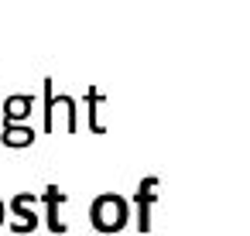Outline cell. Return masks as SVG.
<instances>
[{
  "label": "cell",
  "instance_id": "1",
  "mask_svg": "<svg viewBox=\"0 0 250 236\" xmlns=\"http://www.w3.org/2000/svg\"><path fill=\"white\" fill-rule=\"evenodd\" d=\"M89 219L100 233H117L127 222V202L120 195H100L89 209Z\"/></svg>",
  "mask_w": 250,
  "mask_h": 236
},
{
  "label": "cell",
  "instance_id": "2",
  "mask_svg": "<svg viewBox=\"0 0 250 236\" xmlns=\"http://www.w3.org/2000/svg\"><path fill=\"white\" fill-rule=\"evenodd\" d=\"M154 188H158V178H144L141 188H137V229L147 233L151 229V202H154Z\"/></svg>",
  "mask_w": 250,
  "mask_h": 236
},
{
  "label": "cell",
  "instance_id": "3",
  "mask_svg": "<svg viewBox=\"0 0 250 236\" xmlns=\"http://www.w3.org/2000/svg\"><path fill=\"white\" fill-rule=\"evenodd\" d=\"M31 103H35V96H11V99L4 103V123L14 127L18 120H24V117L31 113Z\"/></svg>",
  "mask_w": 250,
  "mask_h": 236
},
{
  "label": "cell",
  "instance_id": "4",
  "mask_svg": "<svg viewBox=\"0 0 250 236\" xmlns=\"http://www.w3.org/2000/svg\"><path fill=\"white\" fill-rule=\"evenodd\" d=\"M42 198H45V202H48V229H52V233H62V229H65V226H62V222H59V202H62V198H65V195H62V192H59V188H48V192H45V195H42Z\"/></svg>",
  "mask_w": 250,
  "mask_h": 236
},
{
  "label": "cell",
  "instance_id": "5",
  "mask_svg": "<svg viewBox=\"0 0 250 236\" xmlns=\"http://www.w3.org/2000/svg\"><path fill=\"white\" fill-rule=\"evenodd\" d=\"M31 140H35V134H31L28 127H21V130L7 127V134H4V144H7V147H28Z\"/></svg>",
  "mask_w": 250,
  "mask_h": 236
},
{
  "label": "cell",
  "instance_id": "6",
  "mask_svg": "<svg viewBox=\"0 0 250 236\" xmlns=\"http://www.w3.org/2000/svg\"><path fill=\"white\" fill-rule=\"evenodd\" d=\"M52 110H55V96H52V79H45V130H52Z\"/></svg>",
  "mask_w": 250,
  "mask_h": 236
},
{
  "label": "cell",
  "instance_id": "7",
  "mask_svg": "<svg viewBox=\"0 0 250 236\" xmlns=\"http://www.w3.org/2000/svg\"><path fill=\"white\" fill-rule=\"evenodd\" d=\"M89 127L100 134L103 130V123H100V117H96V89H89Z\"/></svg>",
  "mask_w": 250,
  "mask_h": 236
}]
</instances>
